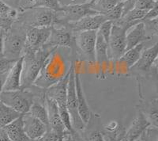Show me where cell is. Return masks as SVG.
<instances>
[{
    "mask_svg": "<svg viewBox=\"0 0 158 141\" xmlns=\"http://www.w3.org/2000/svg\"><path fill=\"white\" fill-rule=\"evenodd\" d=\"M4 31L0 29V59L4 58Z\"/></svg>",
    "mask_w": 158,
    "mask_h": 141,
    "instance_id": "37",
    "label": "cell"
},
{
    "mask_svg": "<svg viewBox=\"0 0 158 141\" xmlns=\"http://www.w3.org/2000/svg\"><path fill=\"white\" fill-rule=\"evenodd\" d=\"M35 95L26 90H17L11 91H2L0 94V101L21 114H25L29 111Z\"/></svg>",
    "mask_w": 158,
    "mask_h": 141,
    "instance_id": "7",
    "label": "cell"
},
{
    "mask_svg": "<svg viewBox=\"0 0 158 141\" xmlns=\"http://www.w3.org/2000/svg\"><path fill=\"white\" fill-rule=\"evenodd\" d=\"M158 44L155 43L152 47L143 49L140 58L132 67L142 71H149L153 68L156 70L157 67Z\"/></svg>",
    "mask_w": 158,
    "mask_h": 141,
    "instance_id": "17",
    "label": "cell"
},
{
    "mask_svg": "<svg viewBox=\"0 0 158 141\" xmlns=\"http://www.w3.org/2000/svg\"><path fill=\"white\" fill-rule=\"evenodd\" d=\"M28 113L48 127V115L47 107L45 102L44 104L43 102L34 100Z\"/></svg>",
    "mask_w": 158,
    "mask_h": 141,
    "instance_id": "27",
    "label": "cell"
},
{
    "mask_svg": "<svg viewBox=\"0 0 158 141\" xmlns=\"http://www.w3.org/2000/svg\"><path fill=\"white\" fill-rule=\"evenodd\" d=\"M0 141H11L3 128H0Z\"/></svg>",
    "mask_w": 158,
    "mask_h": 141,
    "instance_id": "39",
    "label": "cell"
},
{
    "mask_svg": "<svg viewBox=\"0 0 158 141\" xmlns=\"http://www.w3.org/2000/svg\"><path fill=\"white\" fill-rule=\"evenodd\" d=\"M74 1H76V0H72V2H70V4L73 3V2H74ZM92 1H93V0H83L82 3H85V2H92Z\"/></svg>",
    "mask_w": 158,
    "mask_h": 141,
    "instance_id": "43",
    "label": "cell"
},
{
    "mask_svg": "<svg viewBox=\"0 0 158 141\" xmlns=\"http://www.w3.org/2000/svg\"><path fill=\"white\" fill-rule=\"evenodd\" d=\"M67 108L70 115L72 128L77 132H83L85 128V124L81 119L77 109V97L75 91V67L74 63H71L69 71V79L67 91Z\"/></svg>",
    "mask_w": 158,
    "mask_h": 141,
    "instance_id": "5",
    "label": "cell"
},
{
    "mask_svg": "<svg viewBox=\"0 0 158 141\" xmlns=\"http://www.w3.org/2000/svg\"><path fill=\"white\" fill-rule=\"evenodd\" d=\"M8 72L0 73V94L3 91V87L5 84L6 79V75H7Z\"/></svg>",
    "mask_w": 158,
    "mask_h": 141,
    "instance_id": "38",
    "label": "cell"
},
{
    "mask_svg": "<svg viewBox=\"0 0 158 141\" xmlns=\"http://www.w3.org/2000/svg\"><path fill=\"white\" fill-rule=\"evenodd\" d=\"M22 121L24 131L31 140L40 139L48 129L47 125L29 113L22 114Z\"/></svg>",
    "mask_w": 158,
    "mask_h": 141,
    "instance_id": "15",
    "label": "cell"
},
{
    "mask_svg": "<svg viewBox=\"0 0 158 141\" xmlns=\"http://www.w3.org/2000/svg\"><path fill=\"white\" fill-rule=\"evenodd\" d=\"M150 127L152 126L149 120L145 116V114L138 109L136 118L133 120L129 129L125 132L124 138L127 141L138 140Z\"/></svg>",
    "mask_w": 158,
    "mask_h": 141,
    "instance_id": "14",
    "label": "cell"
},
{
    "mask_svg": "<svg viewBox=\"0 0 158 141\" xmlns=\"http://www.w3.org/2000/svg\"><path fill=\"white\" fill-rule=\"evenodd\" d=\"M45 104L47 107L48 115V128L54 131L59 139L62 141L64 132L67 131L59 116V110L56 103L53 100L45 97Z\"/></svg>",
    "mask_w": 158,
    "mask_h": 141,
    "instance_id": "16",
    "label": "cell"
},
{
    "mask_svg": "<svg viewBox=\"0 0 158 141\" xmlns=\"http://www.w3.org/2000/svg\"><path fill=\"white\" fill-rule=\"evenodd\" d=\"M153 1H155V2H157V0H153Z\"/></svg>",
    "mask_w": 158,
    "mask_h": 141,
    "instance_id": "48",
    "label": "cell"
},
{
    "mask_svg": "<svg viewBox=\"0 0 158 141\" xmlns=\"http://www.w3.org/2000/svg\"><path fill=\"white\" fill-rule=\"evenodd\" d=\"M17 60H9L6 58L0 59V73L8 72Z\"/></svg>",
    "mask_w": 158,
    "mask_h": 141,
    "instance_id": "35",
    "label": "cell"
},
{
    "mask_svg": "<svg viewBox=\"0 0 158 141\" xmlns=\"http://www.w3.org/2000/svg\"><path fill=\"white\" fill-rule=\"evenodd\" d=\"M108 141H115V140H114V139H108Z\"/></svg>",
    "mask_w": 158,
    "mask_h": 141,
    "instance_id": "46",
    "label": "cell"
},
{
    "mask_svg": "<svg viewBox=\"0 0 158 141\" xmlns=\"http://www.w3.org/2000/svg\"><path fill=\"white\" fill-rule=\"evenodd\" d=\"M22 115L0 101V128H3Z\"/></svg>",
    "mask_w": 158,
    "mask_h": 141,
    "instance_id": "28",
    "label": "cell"
},
{
    "mask_svg": "<svg viewBox=\"0 0 158 141\" xmlns=\"http://www.w3.org/2000/svg\"><path fill=\"white\" fill-rule=\"evenodd\" d=\"M75 91L76 97H77V109H78L79 116L82 120V121L85 124V125L89 123L91 119V110L89 106L87 103L86 98L85 96L84 91L82 87V81L81 79L80 75L75 70Z\"/></svg>",
    "mask_w": 158,
    "mask_h": 141,
    "instance_id": "18",
    "label": "cell"
},
{
    "mask_svg": "<svg viewBox=\"0 0 158 141\" xmlns=\"http://www.w3.org/2000/svg\"><path fill=\"white\" fill-rule=\"evenodd\" d=\"M22 15L29 27H51L54 24L56 11L46 8H33L25 11Z\"/></svg>",
    "mask_w": 158,
    "mask_h": 141,
    "instance_id": "9",
    "label": "cell"
},
{
    "mask_svg": "<svg viewBox=\"0 0 158 141\" xmlns=\"http://www.w3.org/2000/svg\"><path fill=\"white\" fill-rule=\"evenodd\" d=\"M156 5H157V2H155L153 0H137L134 6V8L148 11L153 9Z\"/></svg>",
    "mask_w": 158,
    "mask_h": 141,
    "instance_id": "33",
    "label": "cell"
},
{
    "mask_svg": "<svg viewBox=\"0 0 158 141\" xmlns=\"http://www.w3.org/2000/svg\"><path fill=\"white\" fill-rule=\"evenodd\" d=\"M85 141H106L103 132L98 130L88 131L85 133Z\"/></svg>",
    "mask_w": 158,
    "mask_h": 141,
    "instance_id": "34",
    "label": "cell"
},
{
    "mask_svg": "<svg viewBox=\"0 0 158 141\" xmlns=\"http://www.w3.org/2000/svg\"><path fill=\"white\" fill-rule=\"evenodd\" d=\"M18 7L22 12L33 8H46L56 12L61 9L62 6L58 0H19Z\"/></svg>",
    "mask_w": 158,
    "mask_h": 141,
    "instance_id": "22",
    "label": "cell"
},
{
    "mask_svg": "<svg viewBox=\"0 0 158 141\" xmlns=\"http://www.w3.org/2000/svg\"><path fill=\"white\" fill-rule=\"evenodd\" d=\"M18 18V10L0 0V29L4 32L9 30Z\"/></svg>",
    "mask_w": 158,
    "mask_h": 141,
    "instance_id": "21",
    "label": "cell"
},
{
    "mask_svg": "<svg viewBox=\"0 0 158 141\" xmlns=\"http://www.w3.org/2000/svg\"><path fill=\"white\" fill-rule=\"evenodd\" d=\"M31 141H38V139H34V140H31Z\"/></svg>",
    "mask_w": 158,
    "mask_h": 141,
    "instance_id": "47",
    "label": "cell"
},
{
    "mask_svg": "<svg viewBox=\"0 0 158 141\" xmlns=\"http://www.w3.org/2000/svg\"><path fill=\"white\" fill-rule=\"evenodd\" d=\"M158 15V6L156 5V6L153 8V9L149 10V11H147L146 15H145L142 20L141 22H144V21H147V20H152V19H154V18H157Z\"/></svg>",
    "mask_w": 158,
    "mask_h": 141,
    "instance_id": "36",
    "label": "cell"
},
{
    "mask_svg": "<svg viewBox=\"0 0 158 141\" xmlns=\"http://www.w3.org/2000/svg\"><path fill=\"white\" fill-rule=\"evenodd\" d=\"M51 27H29L25 33L24 53L25 51H36L41 49L48 39Z\"/></svg>",
    "mask_w": 158,
    "mask_h": 141,
    "instance_id": "10",
    "label": "cell"
},
{
    "mask_svg": "<svg viewBox=\"0 0 158 141\" xmlns=\"http://www.w3.org/2000/svg\"><path fill=\"white\" fill-rule=\"evenodd\" d=\"M147 118L150 122L151 126L157 129L158 126V111H157V99L155 98L148 104H145L139 109Z\"/></svg>",
    "mask_w": 158,
    "mask_h": 141,
    "instance_id": "26",
    "label": "cell"
},
{
    "mask_svg": "<svg viewBox=\"0 0 158 141\" xmlns=\"http://www.w3.org/2000/svg\"><path fill=\"white\" fill-rule=\"evenodd\" d=\"M123 1L120 2H118L117 5H115L111 10H110L108 12H107L104 16L106 17L107 19L111 22H117L122 18L123 16Z\"/></svg>",
    "mask_w": 158,
    "mask_h": 141,
    "instance_id": "30",
    "label": "cell"
},
{
    "mask_svg": "<svg viewBox=\"0 0 158 141\" xmlns=\"http://www.w3.org/2000/svg\"><path fill=\"white\" fill-rule=\"evenodd\" d=\"M99 13L92 7V2L68 4L62 6L61 9L56 12L54 22L59 24L75 22L85 17L98 15Z\"/></svg>",
    "mask_w": 158,
    "mask_h": 141,
    "instance_id": "4",
    "label": "cell"
},
{
    "mask_svg": "<svg viewBox=\"0 0 158 141\" xmlns=\"http://www.w3.org/2000/svg\"><path fill=\"white\" fill-rule=\"evenodd\" d=\"M68 79L69 72L61 80H59V82L55 83L54 85L51 86L50 87L46 89L44 95L45 97L53 100L56 102L58 107L59 116L61 118L65 128L67 131H68L73 136H75L76 132L72 128L70 115H69L67 108V91Z\"/></svg>",
    "mask_w": 158,
    "mask_h": 141,
    "instance_id": "3",
    "label": "cell"
},
{
    "mask_svg": "<svg viewBox=\"0 0 158 141\" xmlns=\"http://www.w3.org/2000/svg\"><path fill=\"white\" fill-rule=\"evenodd\" d=\"M25 33L22 29H13L4 32V58L18 60L23 56L25 45Z\"/></svg>",
    "mask_w": 158,
    "mask_h": 141,
    "instance_id": "6",
    "label": "cell"
},
{
    "mask_svg": "<svg viewBox=\"0 0 158 141\" xmlns=\"http://www.w3.org/2000/svg\"><path fill=\"white\" fill-rule=\"evenodd\" d=\"M62 141H75L74 139V136H73L71 133L68 132V131H66L64 132L63 136V139Z\"/></svg>",
    "mask_w": 158,
    "mask_h": 141,
    "instance_id": "40",
    "label": "cell"
},
{
    "mask_svg": "<svg viewBox=\"0 0 158 141\" xmlns=\"http://www.w3.org/2000/svg\"><path fill=\"white\" fill-rule=\"evenodd\" d=\"M2 1L3 2H5L6 4H7V5L12 6V7H15V5H17V3H18L19 0H2Z\"/></svg>",
    "mask_w": 158,
    "mask_h": 141,
    "instance_id": "41",
    "label": "cell"
},
{
    "mask_svg": "<svg viewBox=\"0 0 158 141\" xmlns=\"http://www.w3.org/2000/svg\"><path fill=\"white\" fill-rule=\"evenodd\" d=\"M97 31H83L77 33L75 42L78 49L91 63L95 60V44Z\"/></svg>",
    "mask_w": 158,
    "mask_h": 141,
    "instance_id": "11",
    "label": "cell"
},
{
    "mask_svg": "<svg viewBox=\"0 0 158 141\" xmlns=\"http://www.w3.org/2000/svg\"><path fill=\"white\" fill-rule=\"evenodd\" d=\"M23 57H20L8 71L2 91H17L21 89V76H22Z\"/></svg>",
    "mask_w": 158,
    "mask_h": 141,
    "instance_id": "20",
    "label": "cell"
},
{
    "mask_svg": "<svg viewBox=\"0 0 158 141\" xmlns=\"http://www.w3.org/2000/svg\"><path fill=\"white\" fill-rule=\"evenodd\" d=\"M144 49H145V42L139 44L132 49L126 51L117 61L124 64L127 68H131L137 63L138 59L140 58Z\"/></svg>",
    "mask_w": 158,
    "mask_h": 141,
    "instance_id": "24",
    "label": "cell"
},
{
    "mask_svg": "<svg viewBox=\"0 0 158 141\" xmlns=\"http://www.w3.org/2000/svg\"><path fill=\"white\" fill-rule=\"evenodd\" d=\"M145 25V29L147 36L151 38L153 36H156L158 32V22L157 18L152 19V20H147L142 22Z\"/></svg>",
    "mask_w": 158,
    "mask_h": 141,
    "instance_id": "31",
    "label": "cell"
},
{
    "mask_svg": "<svg viewBox=\"0 0 158 141\" xmlns=\"http://www.w3.org/2000/svg\"><path fill=\"white\" fill-rule=\"evenodd\" d=\"M55 49L42 47L36 51H25L22 56L23 61L21 76V89L26 90L33 85L41 70L45 59Z\"/></svg>",
    "mask_w": 158,
    "mask_h": 141,
    "instance_id": "2",
    "label": "cell"
},
{
    "mask_svg": "<svg viewBox=\"0 0 158 141\" xmlns=\"http://www.w3.org/2000/svg\"><path fill=\"white\" fill-rule=\"evenodd\" d=\"M107 20L108 19L104 15L98 14L85 17L77 22L68 23L63 26H67V29H70L74 33H79L83 31H97L100 25Z\"/></svg>",
    "mask_w": 158,
    "mask_h": 141,
    "instance_id": "13",
    "label": "cell"
},
{
    "mask_svg": "<svg viewBox=\"0 0 158 141\" xmlns=\"http://www.w3.org/2000/svg\"><path fill=\"white\" fill-rule=\"evenodd\" d=\"M149 39L150 38L146 35L144 23L138 22L126 31V51Z\"/></svg>",
    "mask_w": 158,
    "mask_h": 141,
    "instance_id": "19",
    "label": "cell"
},
{
    "mask_svg": "<svg viewBox=\"0 0 158 141\" xmlns=\"http://www.w3.org/2000/svg\"><path fill=\"white\" fill-rule=\"evenodd\" d=\"M118 141H127V139H125V138H123V139H120V140H118ZM137 141H140V139H138V140H137Z\"/></svg>",
    "mask_w": 158,
    "mask_h": 141,
    "instance_id": "44",
    "label": "cell"
},
{
    "mask_svg": "<svg viewBox=\"0 0 158 141\" xmlns=\"http://www.w3.org/2000/svg\"><path fill=\"white\" fill-rule=\"evenodd\" d=\"M123 1H124V0H123Z\"/></svg>",
    "mask_w": 158,
    "mask_h": 141,
    "instance_id": "49",
    "label": "cell"
},
{
    "mask_svg": "<svg viewBox=\"0 0 158 141\" xmlns=\"http://www.w3.org/2000/svg\"><path fill=\"white\" fill-rule=\"evenodd\" d=\"M108 42L97 31V39L95 44V60L99 65L108 62Z\"/></svg>",
    "mask_w": 158,
    "mask_h": 141,
    "instance_id": "25",
    "label": "cell"
},
{
    "mask_svg": "<svg viewBox=\"0 0 158 141\" xmlns=\"http://www.w3.org/2000/svg\"><path fill=\"white\" fill-rule=\"evenodd\" d=\"M112 25H113V22L111 21L107 20L105 22H103L100 27L97 29V33H100L101 36L104 37V39L108 43V40H109V36L110 34H111V28H112Z\"/></svg>",
    "mask_w": 158,
    "mask_h": 141,
    "instance_id": "32",
    "label": "cell"
},
{
    "mask_svg": "<svg viewBox=\"0 0 158 141\" xmlns=\"http://www.w3.org/2000/svg\"><path fill=\"white\" fill-rule=\"evenodd\" d=\"M58 1H59V2H60V1H62V0H58ZM69 1H70V2H69V4H70V2H72V0H69Z\"/></svg>",
    "mask_w": 158,
    "mask_h": 141,
    "instance_id": "45",
    "label": "cell"
},
{
    "mask_svg": "<svg viewBox=\"0 0 158 141\" xmlns=\"http://www.w3.org/2000/svg\"><path fill=\"white\" fill-rule=\"evenodd\" d=\"M126 31L125 28L113 22L108 43L109 60L117 61L126 52Z\"/></svg>",
    "mask_w": 158,
    "mask_h": 141,
    "instance_id": "8",
    "label": "cell"
},
{
    "mask_svg": "<svg viewBox=\"0 0 158 141\" xmlns=\"http://www.w3.org/2000/svg\"><path fill=\"white\" fill-rule=\"evenodd\" d=\"M72 41H73L72 34L67 26L56 28L52 25L49 37L43 47L50 48V49L59 47L70 48Z\"/></svg>",
    "mask_w": 158,
    "mask_h": 141,
    "instance_id": "12",
    "label": "cell"
},
{
    "mask_svg": "<svg viewBox=\"0 0 158 141\" xmlns=\"http://www.w3.org/2000/svg\"><path fill=\"white\" fill-rule=\"evenodd\" d=\"M122 1L123 0H93L91 2L92 7L99 14L105 15L115 5Z\"/></svg>",
    "mask_w": 158,
    "mask_h": 141,
    "instance_id": "29",
    "label": "cell"
},
{
    "mask_svg": "<svg viewBox=\"0 0 158 141\" xmlns=\"http://www.w3.org/2000/svg\"><path fill=\"white\" fill-rule=\"evenodd\" d=\"M11 141H31L26 136L23 128L22 115L3 127Z\"/></svg>",
    "mask_w": 158,
    "mask_h": 141,
    "instance_id": "23",
    "label": "cell"
},
{
    "mask_svg": "<svg viewBox=\"0 0 158 141\" xmlns=\"http://www.w3.org/2000/svg\"><path fill=\"white\" fill-rule=\"evenodd\" d=\"M70 67L67 59L60 51V47L56 48L45 59L33 85L46 90L67 75Z\"/></svg>",
    "mask_w": 158,
    "mask_h": 141,
    "instance_id": "1",
    "label": "cell"
},
{
    "mask_svg": "<svg viewBox=\"0 0 158 141\" xmlns=\"http://www.w3.org/2000/svg\"><path fill=\"white\" fill-rule=\"evenodd\" d=\"M140 141H149V139H148V136L146 135V132L143 134L142 136V137L140 138Z\"/></svg>",
    "mask_w": 158,
    "mask_h": 141,
    "instance_id": "42",
    "label": "cell"
}]
</instances>
